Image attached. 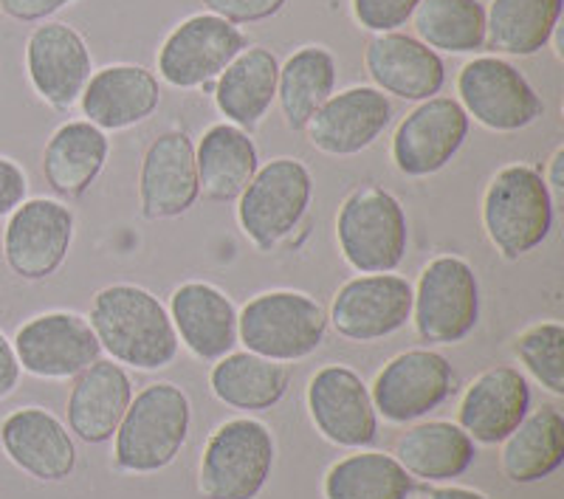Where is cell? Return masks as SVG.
I'll list each match as a JSON object with an SVG mask.
<instances>
[{
    "label": "cell",
    "mask_w": 564,
    "mask_h": 499,
    "mask_svg": "<svg viewBox=\"0 0 564 499\" xmlns=\"http://www.w3.org/2000/svg\"><path fill=\"white\" fill-rule=\"evenodd\" d=\"M90 327L116 365L164 370L178 356V333L164 302L133 282H116L90 302Z\"/></svg>",
    "instance_id": "6da1fadb"
},
{
    "label": "cell",
    "mask_w": 564,
    "mask_h": 499,
    "mask_svg": "<svg viewBox=\"0 0 564 499\" xmlns=\"http://www.w3.org/2000/svg\"><path fill=\"white\" fill-rule=\"evenodd\" d=\"M200 198L195 144L184 130H167L141 159L139 206L148 220H173Z\"/></svg>",
    "instance_id": "ac0fdd59"
},
{
    "label": "cell",
    "mask_w": 564,
    "mask_h": 499,
    "mask_svg": "<svg viewBox=\"0 0 564 499\" xmlns=\"http://www.w3.org/2000/svg\"><path fill=\"white\" fill-rule=\"evenodd\" d=\"M564 0H491L486 12V48L508 57H531L551 43Z\"/></svg>",
    "instance_id": "4dcf8cb0"
},
{
    "label": "cell",
    "mask_w": 564,
    "mask_h": 499,
    "mask_svg": "<svg viewBox=\"0 0 564 499\" xmlns=\"http://www.w3.org/2000/svg\"><path fill=\"white\" fill-rule=\"evenodd\" d=\"M291 370L280 361L263 359L257 352H235L215 361L209 372V387L218 401L231 410L263 412L282 401L289 392Z\"/></svg>",
    "instance_id": "f546056e"
},
{
    "label": "cell",
    "mask_w": 564,
    "mask_h": 499,
    "mask_svg": "<svg viewBox=\"0 0 564 499\" xmlns=\"http://www.w3.org/2000/svg\"><path fill=\"white\" fill-rule=\"evenodd\" d=\"M308 412L325 441L341 448H365L379 435V415L359 372L322 367L308 384Z\"/></svg>",
    "instance_id": "2e32d148"
},
{
    "label": "cell",
    "mask_w": 564,
    "mask_h": 499,
    "mask_svg": "<svg viewBox=\"0 0 564 499\" xmlns=\"http://www.w3.org/2000/svg\"><path fill=\"white\" fill-rule=\"evenodd\" d=\"M327 311L302 291H265L238 311V339L271 361L308 359L325 341Z\"/></svg>",
    "instance_id": "277c9868"
},
{
    "label": "cell",
    "mask_w": 564,
    "mask_h": 499,
    "mask_svg": "<svg viewBox=\"0 0 564 499\" xmlns=\"http://www.w3.org/2000/svg\"><path fill=\"white\" fill-rule=\"evenodd\" d=\"M545 175V184L547 189H553V193H562L564 189V148H558L556 153L551 155V161H547V173Z\"/></svg>",
    "instance_id": "7bdbcfd3"
},
{
    "label": "cell",
    "mask_w": 564,
    "mask_h": 499,
    "mask_svg": "<svg viewBox=\"0 0 564 499\" xmlns=\"http://www.w3.org/2000/svg\"><path fill=\"white\" fill-rule=\"evenodd\" d=\"M133 401V381L116 361H94L79 376L68 395V426L79 441L97 446L110 441Z\"/></svg>",
    "instance_id": "d4e9b609"
},
{
    "label": "cell",
    "mask_w": 564,
    "mask_h": 499,
    "mask_svg": "<svg viewBox=\"0 0 564 499\" xmlns=\"http://www.w3.org/2000/svg\"><path fill=\"white\" fill-rule=\"evenodd\" d=\"M421 0H352V14L367 32H395L404 26Z\"/></svg>",
    "instance_id": "8d00e7d4"
},
{
    "label": "cell",
    "mask_w": 564,
    "mask_h": 499,
    "mask_svg": "<svg viewBox=\"0 0 564 499\" xmlns=\"http://www.w3.org/2000/svg\"><path fill=\"white\" fill-rule=\"evenodd\" d=\"M531 410V387L513 367H491L468 384L457 410V426L475 443L497 446Z\"/></svg>",
    "instance_id": "7402d4cb"
},
{
    "label": "cell",
    "mask_w": 564,
    "mask_h": 499,
    "mask_svg": "<svg viewBox=\"0 0 564 499\" xmlns=\"http://www.w3.org/2000/svg\"><path fill=\"white\" fill-rule=\"evenodd\" d=\"M161 88L153 70L141 65H108L90 74L79 105L85 122L99 130H128L155 113Z\"/></svg>",
    "instance_id": "cb8c5ba5"
},
{
    "label": "cell",
    "mask_w": 564,
    "mask_h": 499,
    "mask_svg": "<svg viewBox=\"0 0 564 499\" xmlns=\"http://www.w3.org/2000/svg\"><path fill=\"white\" fill-rule=\"evenodd\" d=\"M110 141L97 124L77 119L59 124L45 141L43 178L59 198H83L105 170Z\"/></svg>",
    "instance_id": "484cf974"
},
{
    "label": "cell",
    "mask_w": 564,
    "mask_h": 499,
    "mask_svg": "<svg viewBox=\"0 0 564 499\" xmlns=\"http://www.w3.org/2000/svg\"><path fill=\"white\" fill-rule=\"evenodd\" d=\"M200 195L215 204H231L243 195L260 170L254 141L235 124H212L195 148Z\"/></svg>",
    "instance_id": "83f0119b"
},
{
    "label": "cell",
    "mask_w": 564,
    "mask_h": 499,
    "mask_svg": "<svg viewBox=\"0 0 564 499\" xmlns=\"http://www.w3.org/2000/svg\"><path fill=\"white\" fill-rule=\"evenodd\" d=\"M564 463V417L556 406H542L502 441V471L511 482H539Z\"/></svg>",
    "instance_id": "1f68e13d"
},
{
    "label": "cell",
    "mask_w": 564,
    "mask_h": 499,
    "mask_svg": "<svg viewBox=\"0 0 564 499\" xmlns=\"http://www.w3.org/2000/svg\"><path fill=\"white\" fill-rule=\"evenodd\" d=\"M412 322L430 345H457L471 336L480 322L477 271L457 254L430 260L412 289Z\"/></svg>",
    "instance_id": "52a82bcc"
},
{
    "label": "cell",
    "mask_w": 564,
    "mask_h": 499,
    "mask_svg": "<svg viewBox=\"0 0 564 499\" xmlns=\"http://www.w3.org/2000/svg\"><path fill=\"white\" fill-rule=\"evenodd\" d=\"M513 352L551 395H564V325L536 322L513 339Z\"/></svg>",
    "instance_id": "d590c367"
},
{
    "label": "cell",
    "mask_w": 564,
    "mask_h": 499,
    "mask_svg": "<svg viewBox=\"0 0 564 499\" xmlns=\"http://www.w3.org/2000/svg\"><path fill=\"white\" fill-rule=\"evenodd\" d=\"M314 195L311 170L296 159H271L238 198L240 231L260 251L280 246L300 226Z\"/></svg>",
    "instance_id": "ba28073f"
},
{
    "label": "cell",
    "mask_w": 564,
    "mask_h": 499,
    "mask_svg": "<svg viewBox=\"0 0 564 499\" xmlns=\"http://www.w3.org/2000/svg\"><path fill=\"white\" fill-rule=\"evenodd\" d=\"M20 365L18 356H14L12 341L7 339V333L0 330V401L12 395L20 384Z\"/></svg>",
    "instance_id": "60d3db41"
},
{
    "label": "cell",
    "mask_w": 564,
    "mask_h": 499,
    "mask_svg": "<svg viewBox=\"0 0 564 499\" xmlns=\"http://www.w3.org/2000/svg\"><path fill=\"white\" fill-rule=\"evenodd\" d=\"M336 59L322 45H305L280 65L276 99L289 130H305L311 116L334 97Z\"/></svg>",
    "instance_id": "d6a6232c"
},
{
    "label": "cell",
    "mask_w": 564,
    "mask_h": 499,
    "mask_svg": "<svg viewBox=\"0 0 564 499\" xmlns=\"http://www.w3.org/2000/svg\"><path fill=\"white\" fill-rule=\"evenodd\" d=\"M415 477L384 452H359L325 474V499H410Z\"/></svg>",
    "instance_id": "836d02e7"
},
{
    "label": "cell",
    "mask_w": 564,
    "mask_h": 499,
    "mask_svg": "<svg viewBox=\"0 0 564 499\" xmlns=\"http://www.w3.org/2000/svg\"><path fill=\"white\" fill-rule=\"evenodd\" d=\"M0 446L9 460L40 482L68 480L77 468V446L65 423L43 406H23L0 421Z\"/></svg>",
    "instance_id": "ffe728a7"
},
{
    "label": "cell",
    "mask_w": 564,
    "mask_h": 499,
    "mask_svg": "<svg viewBox=\"0 0 564 499\" xmlns=\"http://www.w3.org/2000/svg\"><path fill=\"white\" fill-rule=\"evenodd\" d=\"M412 23L417 40L432 52L471 54L486 48V7L480 0H421Z\"/></svg>",
    "instance_id": "e575fe53"
},
{
    "label": "cell",
    "mask_w": 564,
    "mask_h": 499,
    "mask_svg": "<svg viewBox=\"0 0 564 499\" xmlns=\"http://www.w3.org/2000/svg\"><path fill=\"white\" fill-rule=\"evenodd\" d=\"M457 94L468 119L494 133L525 130L545 113V102L522 77V70L500 57H475L463 65Z\"/></svg>",
    "instance_id": "9c48e42d"
},
{
    "label": "cell",
    "mask_w": 564,
    "mask_h": 499,
    "mask_svg": "<svg viewBox=\"0 0 564 499\" xmlns=\"http://www.w3.org/2000/svg\"><path fill=\"white\" fill-rule=\"evenodd\" d=\"M421 499H488V497L480 491H471V488L449 486V488H421Z\"/></svg>",
    "instance_id": "b9f144b4"
},
{
    "label": "cell",
    "mask_w": 564,
    "mask_h": 499,
    "mask_svg": "<svg viewBox=\"0 0 564 499\" xmlns=\"http://www.w3.org/2000/svg\"><path fill=\"white\" fill-rule=\"evenodd\" d=\"M412 319V285L398 274L352 276L336 291L330 316L336 333L350 341H379Z\"/></svg>",
    "instance_id": "9a60e30c"
},
{
    "label": "cell",
    "mask_w": 564,
    "mask_h": 499,
    "mask_svg": "<svg viewBox=\"0 0 564 499\" xmlns=\"http://www.w3.org/2000/svg\"><path fill=\"white\" fill-rule=\"evenodd\" d=\"M365 68L381 94H392L406 102H426L437 97L446 83V65L410 34L387 32L372 37L365 52Z\"/></svg>",
    "instance_id": "603a6c76"
},
{
    "label": "cell",
    "mask_w": 564,
    "mask_h": 499,
    "mask_svg": "<svg viewBox=\"0 0 564 499\" xmlns=\"http://www.w3.org/2000/svg\"><path fill=\"white\" fill-rule=\"evenodd\" d=\"M390 122L392 105L387 94L370 85H356L327 99L311 116L305 133L319 153L356 155L376 144Z\"/></svg>",
    "instance_id": "d6986e66"
},
{
    "label": "cell",
    "mask_w": 564,
    "mask_h": 499,
    "mask_svg": "<svg viewBox=\"0 0 564 499\" xmlns=\"http://www.w3.org/2000/svg\"><path fill=\"white\" fill-rule=\"evenodd\" d=\"M74 243V211L54 198H26L3 229V260L23 282L57 274Z\"/></svg>",
    "instance_id": "30bf717a"
},
{
    "label": "cell",
    "mask_w": 564,
    "mask_h": 499,
    "mask_svg": "<svg viewBox=\"0 0 564 499\" xmlns=\"http://www.w3.org/2000/svg\"><path fill=\"white\" fill-rule=\"evenodd\" d=\"M94 70L88 43L68 23H43L29 34L26 74L34 94L54 110H70Z\"/></svg>",
    "instance_id": "e0dca14e"
},
{
    "label": "cell",
    "mask_w": 564,
    "mask_h": 499,
    "mask_svg": "<svg viewBox=\"0 0 564 499\" xmlns=\"http://www.w3.org/2000/svg\"><path fill=\"white\" fill-rule=\"evenodd\" d=\"M482 229L511 263L545 243L553 229V193L542 170L531 164L497 170L482 195Z\"/></svg>",
    "instance_id": "3957f363"
},
{
    "label": "cell",
    "mask_w": 564,
    "mask_h": 499,
    "mask_svg": "<svg viewBox=\"0 0 564 499\" xmlns=\"http://www.w3.org/2000/svg\"><path fill=\"white\" fill-rule=\"evenodd\" d=\"M29 198V175L18 161L0 155V218H9Z\"/></svg>",
    "instance_id": "f35d334b"
},
{
    "label": "cell",
    "mask_w": 564,
    "mask_h": 499,
    "mask_svg": "<svg viewBox=\"0 0 564 499\" xmlns=\"http://www.w3.org/2000/svg\"><path fill=\"white\" fill-rule=\"evenodd\" d=\"M12 347L20 370L34 378H45V381L79 376L85 367L102 356L90 322L70 311H48V314L32 316L18 327Z\"/></svg>",
    "instance_id": "8fae6325"
},
{
    "label": "cell",
    "mask_w": 564,
    "mask_h": 499,
    "mask_svg": "<svg viewBox=\"0 0 564 499\" xmlns=\"http://www.w3.org/2000/svg\"><path fill=\"white\" fill-rule=\"evenodd\" d=\"M193 423V406L181 387L150 384L133 395L116 430L113 460L119 471L155 474L173 466Z\"/></svg>",
    "instance_id": "7a4b0ae2"
},
{
    "label": "cell",
    "mask_w": 564,
    "mask_h": 499,
    "mask_svg": "<svg viewBox=\"0 0 564 499\" xmlns=\"http://www.w3.org/2000/svg\"><path fill=\"white\" fill-rule=\"evenodd\" d=\"M209 14L229 20V23H257V20H269L285 7V0H204Z\"/></svg>",
    "instance_id": "74e56055"
},
{
    "label": "cell",
    "mask_w": 564,
    "mask_h": 499,
    "mask_svg": "<svg viewBox=\"0 0 564 499\" xmlns=\"http://www.w3.org/2000/svg\"><path fill=\"white\" fill-rule=\"evenodd\" d=\"M457 390L449 359L435 350H406L387 361L370 387L376 415L390 423H412L435 412Z\"/></svg>",
    "instance_id": "4fadbf2b"
},
{
    "label": "cell",
    "mask_w": 564,
    "mask_h": 499,
    "mask_svg": "<svg viewBox=\"0 0 564 499\" xmlns=\"http://www.w3.org/2000/svg\"><path fill=\"white\" fill-rule=\"evenodd\" d=\"M336 240L345 263L359 274H392L404 263L410 224L401 200L381 186L356 189L341 204Z\"/></svg>",
    "instance_id": "5b68a950"
},
{
    "label": "cell",
    "mask_w": 564,
    "mask_h": 499,
    "mask_svg": "<svg viewBox=\"0 0 564 499\" xmlns=\"http://www.w3.org/2000/svg\"><path fill=\"white\" fill-rule=\"evenodd\" d=\"M395 457L412 477L423 482H443L463 477L475 466L477 446L466 432L449 421L417 423L395 446Z\"/></svg>",
    "instance_id": "f1b7e54d"
},
{
    "label": "cell",
    "mask_w": 564,
    "mask_h": 499,
    "mask_svg": "<svg viewBox=\"0 0 564 499\" xmlns=\"http://www.w3.org/2000/svg\"><path fill=\"white\" fill-rule=\"evenodd\" d=\"M178 341L200 361H218L238 345V307L212 282H181L170 296Z\"/></svg>",
    "instance_id": "44dd1931"
},
{
    "label": "cell",
    "mask_w": 564,
    "mask_h": 499,
    "mask_svg": "<svg viewBox=\"0 0 564 499\" xmlns=\"http://www.w3.org/2000/svg\"><path fill=\"white\" fill-rule=\"evenodd\" d=\"M466 110L457 99L432 97L417 105L392 135V164L406 178L441 173L468 135Z\"/></svg>",
    "instance_id": "5bb4252c"
},
{
    "label": "cell",
    "mask_w": 564,
    "mask_h": 499,
    "mask_svg": "<svg viewBox=\"0 0 564 499\" xmlns=\"http://www.w3.org/2000/svg\"><path fill=\"white\" fill-rule=\"evenodd\" d=\"M243 48L249 40L235 23L218 14H195L161 43L159 74L173 88H206Z\"/></svg>",
    "instance_id": "7c38bea8"
},
{
    "label": "cell",
    "mask_w": 564,
    "mask_h": 499,
    "mask_svg": "<svg viewBox=\"0 0 564 499\" xmlns=\"http://www.w3.org/2000/svg\"><path fill=\"white\" fill-rule=\"evenodd\" d=\"M280 63L269 48L249 45L226 65L215 85V105L235 128L251 130L263 122L276 99Z\"/></svg>",
    "instance_id": "4316f807"
},
{
    "label": "cell",
    "mask_w": 564,
    "mask_h": 499,
    "mask_svg": "<svg viewBox=\"0 0 564 499\" xmlns=\"http://www.w3.org/2000/svg\"><path fill=\"white\" fill-rule=\"evenodd\" d=\"M274 435L263 421L231 417L212 432L198 468L206 499H257L274 468Z\"/></svg>",
    "instance_id": "8992f818"
},
{
    "label": "cell",
    "mask_w": 564,
    "mask_h": 499,
    "mask_svg": "<svg viewBox=\"0 0 564 499\" xmlns=\"http://www.w3.org/2000/svg\"><path fill=\"white\" fill-rule=\"evenodd\" d=\"M74 0H0V12L9 14L20 23H37V20L52 18L59 9H65Z\"/></svg>",
    "instance_id": "ab89813d"
}]
</instances>
